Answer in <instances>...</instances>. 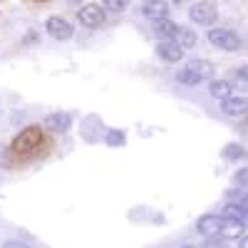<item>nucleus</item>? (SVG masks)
I'll return each mask as SVG.
<instances>
[{
	"mask_svg": "<svg viewBox=\"0 0 248 248\" xmlns=\"http://www.w3.org/2000/svg\"><path fill=\"white\" fill-rule=\"evenodd\" d=\"M211 75H214V65L209 60H191L189 65H186L179 75H176V79L181 82V85H199V82H206V79H211Z\"/></svg>",
	"mask_w": 248,
	"mask_h": 248,
	"instance_id": "1",
	"label": "nucleus"
},
{
	"mask_svg": "<svg viewBox=\"0 0 248 248\" xmlns=\"http://www.w3.org/2000/svg\"><path fill=\"white\" fill-rule=\"evenodd\" d=\"M40 144H43V129L40 127H28V129H23L15 137L13 152L15 154H32L35 149H40Z\"/></svg>",
	"mask_w": 248,
	"mask_h": 248,
	"instance_id": "2",
	"label": "nucleus"
},
{
	"mask_svg": "<svg viewBox=\"0 0 248 248\" xmlns=\"http://www.w3.org/2000/svg\"><path fill=\"white\" fill-rule=\"evenodd\" d=\"M209 43L214 47H218V50L236 52L241 47V37L233 30H229V28H214V30H209Z\"/></svg>",
	"mask_w": 248,
	"mask_h": 248,
	"instance_id": "3",
	"label": "nucleus"
},
{
	"mask_svg": "<svg viewBox=\"0 0 248 248\" xmlns=\"http://www.w3.org/2000/svg\"><path fill=\"white\" fill-rule=\"evenodd\" d=\"M189 17L196 25H214L216 17H218V10L211 3H206V0H199V3L189 10Z\"/></svg>",
	"mask_w": 248,
	"mask_h": 248,
	"instance_id": "4",
	"label": "nucleus"
},
{
	"mask_svg": "<svg viewBox=\"0 0 248 248\" xmlns=\"http://www.w3.org/2000/svg\"><path fill=\"white\" fill-rule=\"evenodd\" d=\"M45 30L50 32V37L60 40V43H65V40H70V37L75 35L72 25L67 23L65 17H60V15H52V17H47V23H45Z\"/></svg>",
	"mask_w": 248,
	"mask_h": 248,
	"instance_id": "5",
	"label": "nucleus"
},
{
	"mask_svg": "<svg viewBox=\"0 0 248 248\" xmlns=\"http://www.w3.org/2000/svg\"><path fill=\"white\" fill-rule=\"evenodd\" d=\"M221 226H223V216H216V214H206L199 218L196 223V231L206 238H216L221 236Z\"/></svg>",
	"mask_w": 248,
	"mask_h": 248,
	"instance_id": "6",
	"label": "nucleus"
},
{
	"mask_svg": "<svg viewBox=\"0 0 248 248\" xmlns=\"http://www.w3.org/2000/svg\"><path fill=\"white\" fill-rule=\"evenodd\" d=\"M77 17H79V25L99 28L102 23H105V10H102L99 5H85V8L77 10Z\"/></svg>",
	"mask_w": 248,
	"mask_h": 248,
	"instance_id": "7",
	"label": "nucleus"
},
{
	"mask_svg": "<svg viewBox=\"0 0 248 248\" xmlns=\"http://www.w3.org/2000/svg\"><path fill=\"white\" fill-rule=\"evenodd\" d=\"M141 15L159 23V20H167L169 15V0H147V3L141 5Z\"/></svg>",
	"mask_w": 248,
	"mask_h": 248,
	"instance_id": "8",
	"label": "nucleus"
},
{
	"mask_svg": "<svg viewBox=\"0 0 248 248\" xmlns=\"http://www.w3.org/2000/svg\"><path fill=\"white\" fill-rule=\"evenodd\" d=\"M70 127H72V117L67 112H55V114L45 117V129H50V132L62 134V132H67Z\"/></svg>",
	"mask_w": 248,
	"mask_h": 248,
	"instance_id": "9",
	"label": "nucleus"
},
{
	"mask_svg": "<svg viewBox=\"0 0 248 248\" xmlns=\"http://www.w3.org/2000/svg\"><path fill=\"white\" fill-rule=\"evenodd\" d=\"M156 52H159L161 60H167V62H179L186 50H184L179 43H174V40H164V43L156 45Z\"/></svg>",
	"mask_w": 248,
	"mask_h": 248,
	"instance_id": "10",
	"label": "nucleus"
},
{
	"mask_svg": "<svg viewBox=\"0 0 248 248\" xmlns=\"http://www.w3.org/2000/svg\"><path fill=\"white\" fill-rule=\"evenodd\" d=\"M221 109L229 117H246L248 114V99L246 97H231V99L221 102Z\"/></svg>",
	"mask_w": 248,
	"mask_h": 248,
	"instance_id": "11",
	"label": "nucleus"
},
{
	"mask_svg": "<svg viewBox=\"0 0 248 248\" xmlns=\"http://www.w3.org/2000/svg\"><path fill=\"white\" fill-rule=\"evenodd\" d=\"M223 218H231V221H248V206L246 203H226L223 206Z\"/></svg>",
	"mask_w": 248,
	"mask_h": 248,
	"instance_id": "12",
	"label": "nucleus"
},
{
	"mask_svg": "<svg viewBox=\"0 0 248 248\" xmlns=\"http://www.w3.org/2000/svg\"><path fill=\"white\" fill-rule=\"evenodd\" d=\"M209 94H211L214 99H221V102H226V99H231V97H233L231 85H229L226 79H214L211 85H209Z\"/></svg>",
	"mask_w": 248,
	"mask_h": 248,
	"instance_id": "13",
	"label": "nucleus"
},
{
	"mask_svg": "<svg viewBox=\"0 0 248 248\" xmlns=\"http://www.w3.org/2000/svg\"><path fill=\"white\" fill-rule=\"evenodd\" d=\"M243 229H246V223L241 221H231V218H223V226H221V238H241L243 236Z\"/></svg>",
	"mask_w": 248,
	"mask_h": 248,
	"instance_id": "14",
	"label": "nucleus"
},
{
	"mask_svg": "<svg viewBox=\"0 0 248 248\" xmlns=\"http://www.w3.org/2000/svg\"><path fill=\"white\" fill-rule=\"evenodd\" d=\"M174 43H179L184 50H191V47L196 45V32H194L191 28L179 25V32H176V37H174Z\"/></svg>",
	"mask_w": 248,
	"mask_h": 248,
	"instance_id": "15",
	"label": "nucleus"
},
{
	"mask_svg": "<svg viewBox=\"0 0 248 248\" xmlns=\"http://www.w3.org/2000/svg\"><path fill=\"white\" fill-rule=\"evenodd\" d=\"M154 30H156V35H159V37H164V40H174V37H176V32H179V25H176V23H171V20L167 17V20H159V23L154 25Z\"/></svg>",
	"mask_w": 248,
	"mask_h": 248,
	"instance_id": "16",
	"label": "nucleus"
},
{
	"mask_svg": "<svg viewBox=\"0 0 248 248\" xmlns=\"http://www.w3.org/2000/svg\"><path fill=\"white\" fill-rule=\"evenodd\" d=\"M223 156H226V159H246V156H248V152H243V147L229 144V147H226V152H223Z\"/></svg>",
	"mask_w": 248,
	"mask_h": 248,
	"instance_id": "17",
	"label": "nucleus"
},
{
	"mask_svg": "<svg viewBox=\"0 0 248 248\" xmlns=\"http://www.w3.org/2000/svg\"><path fill=\"white\" fill-rule=\"evenodd\" d=\"M132 0H105V5L107 10H114V13H122V10H127L129 8Z\"/></svg>",
	"mask_w": 248,
	"mask_h": 248,
	"instance_id": "18",
	"label": "nucleus"
},
{
	"mask_svg": "<svg viewBox=\"0 0 248 248\" xmlns=\"http://www.w3.org/2000/svg\"><path fill=\"white\" fill-rule=\"evenodd\" d=\"M107 144H112V147H119V144H124V134H122V132H109Z\"/></svg>",
	"mask_w": 248,
	"mask_h": 248,
	"instance_id": "19",
	"label": "nucleus"
},
{
	"mask_svg": "<svg viewBox=\"0 0 248 248\" xmlns=\"http://www.w3.org/2000/svg\"><path fill=\"white\" fill-rule=\"evenodd\" d=\"M236 77H238L241 82H246V85H248V65L238 67V70H236Z\"/></svg>",
	"mask_w": 248,
	"mask_h": 248,
	"instance_id": "20",
	"label": "nucleus"
},
{
	"mask_svg": "<svg viewBox=\"0 0 248 248\" xmlns=\"http://www.w3.org/2000/svg\"><path fill=\"white\" fill-rule=\"evenodd\" d=\"M236 181H238L241 186H248V169H243V171H238V174H236Z\"/></svg>",
	"mask_w": 248,
	"mask_h": 248,
	"instance_id": "21",
	"label": "nucleus"
},
{
	"mask_svg": "<svg viewBox=\"0 0 248 248\" xmlns=\"http://www.w3.org/2000/svg\"><path fill=\"white\" fill-rule=\"evenodd\" d=\"M3 248H30V246L23 241H8V243H3Z\"/></svg>",
	"mask_w": 248,
	"mask_h": 248,
	"instance_id": "22",
	"label": "nucleus"
},
{
	"mask_svg": "<svg viewBox=\"0 0 248 248\" xmlns=\"http://www.w3.org/2000/svg\"><path fill=\"white\" fill-rule=\"evenodd\" d=\"M241 132L248 137V119H243V122H241Z\"/></svg>",
	"mask_w": 248,
	"mask_h": 248,
	"instance_id": "23",
	"label": "nucleus"
},
{
	"mask_svg": "<svg viewBox=\"0 0 248 248\" xmlns=\"http://www.w3.org/2000/svg\"><path fill=\"white\" fill-rule=\"evenodd\" d=\"M206 248H223V246H218V243H214V241H209V243H206Z\"/></svg>",
	"mask_w": 248,
	"mask_h": 248,
	"instance_id": "24",
	"label": "nucleus"
},
{
	"mask_svg": "<svg viewBox=\"0 0 248 248\" xmlns=\"http://www.w3.org/2000/svg\"><path fill=\"white\" fill-rule=\"evenodd\" d=\"M241 248H248V236H243V241H241Z\"/></svg>",
	"mask_w": 248,
	"mask_h": 248,
	"instance_id": "25",
	"label": "nucleus"
},
{
	"mask_svg": "<svg viewBox=\"0 0 248 248\" xmlns=\"http://www.w3.org/2000/svg\"><path fill=\"white\" fill-rule=\"evenodd\" d=\"M241 203H246V206H248V194H246V196L241 199Z\"/></svg>",
	"mask_w": 248,
	"mask_h": 248,
	"instance_id": "26",
	"label": "nucleus"
},
{
	"mask_svg": "<svg viewBox=\"0 0 248 248\" xmlns=\"http://www.w3.org/2000/svg\"><path fill=\"white\" fill-rule=\"evenodd\" d=\"M174 3H186V0H174Z\"/></svg>",
	"mask_w": 248,
	"mask_h": 248,
	"instance_id": "27",
	"label": "nucleus"
},
{
	"mask_svg": "<svg viewBox=\"0 0 248 248\" xmlns=\"http://www.w3.org/2000/svg\"><path fill=\"white\" fill-rule=\"evenodd\" d=\"M184 248H194V246H184Z\"/></svg>",
	"mask_w": 248,
	"mask_h": 248,
	"instance_id": "28",
	"label": "nucleus"
}]
</instances>
